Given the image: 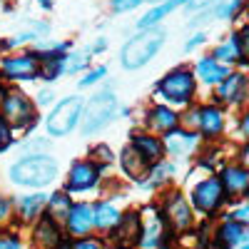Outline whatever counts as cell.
<instances>
[{
    "label": "cell",
    "instance_id": "48",
    "mask_svg": "<svg viewBox=\"0 0 249 249\" xmlns=\"http://www.w3.org/2000/svg\"><path fill=\"white\" fill-rule=\"evenodd\" d=\"M234 3H237V5H244V3H247V0H234Z\"/></svg>",
    "mask_w": 249,
    "mask_h": 249
},
{
    "label": "cell",
    "instance_id": "16",
    "mask_svg": "<svg viewBox=\"0 0 249 249\" xmlns=\"http://www.w3.org/2000/svg\"><path fill=\"white\" fill-rule=\"evenodd\" d=\"M65 222H68V232H70L72 237H77V239H80V237H88L90 230L95 227L92 207L85 204V202L72 204V207H70V212H68V217H65Z\"/></svg>",
    "mask_w": 249,
    "mask_h": 249
},
{
    "label": "cell",
    "instance_id": "12",
    "mask_svg": "<svg viewBox=\"0 0 249 249\" xmlns=\"http://www.w3.org/2000/svg\"><path fill=\"white\" fill-rule=\"evenodd\" d=\"M199 135L195 130H184L182 124L170 132H164V152H170L172 157H190L195 150H197V144H199Z\"/></svg>",
    "mask_w": 249,
    "mask_h": 249
},
{
    "label": "cell",
    "instance_id": "3",
    "mask_svg": "<svg viewBox=\"0 0 249 249\" xmlns=\"http://www.w3.org/2000/svg\"><path fill=\"white\" fill-rule=\"evenodd\" d=\"M117 110H120L117 95L112 90H102L92 95L82 105V117H80L82 135H95V132H102L105 127H110V122L117 117Z\"/></svg>",
    "mask_w": 249,
    "mask_h": 249
},
{
    "label": "cell",
    "instance_id": "36",
    "mask_svg": "<svg viewBox=\"0 0 249 249\" xmlns=\"http://www.w3.org/2000/svg\"><path fill=\"white\" fill-rule=\"evenodd\" d=\"M204 43H207V33H204V30H202V33H195V35L184 43V53H192L195 48H199V45H204Z\"/></svg>",
    "mask_w": 249,
    "mask_h": 249
},
{
    "label": "cell",
    "instance_id": "27",
    "mask_svg": "<svg viewBox=\"0 0 249 249\" xmlns=\"http://www.w3.org/2000/svg\"><path fill=\"white\" fill-rule=\"evenodd\" d=\"M45 207H48V217H53L55 222H65L72 202H70V197H68L65 192H55V195L48 199Z\"/></svg>",
    "mask_w": 249,
    "mask_h": 249
},
{
    "label": "cell",
    "instance_id": "9",
    "mask_svg": "<svg viewBox=\"0 0 249 249\" xmlns=\"http://www.w3.org/2000/svg\"><path fill=\"white\" fill-rule=\"evenodd\" d=\"M227 199V190L219 177H207L204 182H199L192 192V202L202 214H214Z\"/></svg>",
    "mask_w": 249,
    "mask_h": 249
},
{
    "label": "cell",
    "instance_id": "34",
    "mask_svg": "<svg viewBox=\"0 0 249 249\" xmlns=\"http://www.w3.org/2000/svg\"><path fill=\"white\" fill-rule=\"evenodd\" d=\"M144 0H110V8L112 13H127V10H135L137 5H142Z\"/></svg>",
    "mask_w": 249,
    "mask_h": 249
},
{
    "label": "cell",
    "instance_id": "4",
    "mask_svg": "<svg viewBox=\"0 0 249 249\" xmlns=\"http://www.w3.org/2000/svg\"><path fill=\"white\" fill-rule=\"evenodd\" d=\"M57 177V162L48 155H30L10 167V179L20 187H45Z\"/></svg>",
    "mask_w": 249,
    "mask_h": 249
},
{
    "label": "cell",
    "instance_id": "1",
    "mask_svg": "<svg viewBox=\"0 0 249 249\" xmlns=\"http://www.w3.org/2000/svg\"><path fill=\"white\" fill-rule=\"evenodd\" d=\"M164 43H167V30L164 28H144V30H140L120 50L122 68L130 70V72L142 70L144 65H150V62L160 55Z\"/></svg>",
    "mask_w": 249,
    "mask_h": 249
},
{
    "label": "cell",
    "instance_id": "28",
    "mask_svg": "<svg viewBox=\"0 0 249 249\" xmlns=\"http://www.w3.org/2000/svg\"><path fill=\"white\" fill-rule=\"evenodd\" d=\"M90 55H92L90 50H85V53H65V57H62V75H75V72L88 70Z\"/></svg>",
    "mask_w": 249,
    "mask_h": 249
},
{
    "label": "cell",
    "instance_id": "32",
    "mask_svg": "<svg viewBox=\"0 0 249 249\" xmlns=\"http://www.w3.org/2000/svg\"><path fill=\"white\" fill-rule=\"evenodd\" d=\"M237 43H239V50H242L239 65L249 68V25H242V28L237 30Z\"/></svg>",
    "mask_w": 249,
    "mask_h": 249
},
{
    "label": "cell",
    "instance_id": "6",
    "mask_svg": "<svg viewBox=\"0 0 249 249\" xmlns=\"http://www.w3.org/2000/svg\"><path fill=\"white\" fill-rule=\"evenodd\" d=\"M82 105H85V100H82L80 95L62 97L57 105L50 110V115H48V120H45L48 135H53V137H65V135H70L77 124H80Z\"/></svg>",
    "mask_w": 249,
    "mask_h": 249
},
{
    "label": "cell",
    "instance_id": "7",
    "mask_svg": "<svg viewBox=\"0 0 249 249\" xmlns=\"http://www.w3.org/2000/svg\"><path fill=\"white\" fill-rule=\"evenodd\" d=\"M187 122L195 127V132L204 140H217L224 135V124H227V112L222 105H199L190 110Z\"/></svg>",
    "mask_w": 249,
    "mask_h": 249
},
{
    "label": "cell",
    "instance_id": "11",
    "mask_svg": "<svg viewBox=\"0 0 249 249\" xmlns=\"http://www.w3.org/2000/svg\"><path fill=\"white\" fill-rule=\"evenodd\" d=\"M130 147H132L144 162H147L150 167L164 157V142H162V137H157L155 132L135 130V132L130 135Z\"/></svg>",
    "mask_w": 249,
    "mask_h": 249
},
{
    "label": "cell",
    "instance_id": "5",
    "mask_svg": "<svg viewBox=\"0 0 249 249\" xmlns=\"http://www.w3.org/2000/svg\"><path fill=\"white\" fill-rule=\"evenodd\" d=\"M0 115L13 130H30L37 122V105L23 90H3L0 95Z\"/></svg>",
    "mask_w": 249,
    "mask_h": 249
},
{
    "label": "cell",
    "instance_id": "35",
    "mask_svg": "<svg viewBox=\"0 0 249 249\" xmlns=\"http://www.w3.org/2000/svg\"><path fill=\"white\" fill-rule=\"evenodd\" d=\"M92 155H95V160L100 162V167H102V164H110V162H112V150L107 147V144H97V147H92Z\"/></svg>",
    "mask_w": 249,
    "mask_h": 249
},
{
    "label": "cell",
    "instance_id": "29",
    "mask_svg": "<svg viewBox=\"0 0 249 249\" xmlns=\"http://www.w3.org/2000/svg\"><path fill=\"white\" fill-rule=\"evenodd\" d=\"M62 57L65 55H50V57H40V75L37 77H43L48 82L57 80L62 75Z\"/></svg>",
    "mask_w": 249,
    "mask_h": 249
},
{
    "label": "cell",
    "instance_id": "46",
    "mask_svg": "<svg viewBox=\"0 0 249 249\" xmlns=\"http://www.w3.org/2000/svg\"><path fill=\"white\" fill-rule=\"evenodd\" d=\"M37 3L43 5V8H50V5H53V0H37Z\"/></svg>",
    "mask_w": 249,
    "mask_h": 249
},
{
    "label": "cell",
    "instance_id": "13",
    "mask_svg": "<svg viewBox=\"0 0 249 249\" xmlns=\"http://www.w3.org/2000/svg\"><path fill=\"white\" fill-rule=\"evenodd\" d=\"M100 179V164L90 162V160H80L70 167L68 175V192H85L92 190Z\"/></svg>",
    "mask_w": 249,
    "mask_h": 249
},
{
    "label": "cell",
    "instance_id": "42",
    "mask_svg": "<svg viewBox=\"0 0 249 249\" xmlns=\"http://www.w3.org/2000/svg\"><path fill=\"white\" fill-rule=\"evenodd\" d=\"M239 132L249 140V110H247V112L242 115V120H239Z\"/></svg>",
    "mask_w": 249,
    "mask_h": 249
},
{
    "label": "cell",
    "instance_id": "44",
    "mask_svg": "<svg viewBox=\"0 0 249 249\" xmlns=\"http://www.w3.org/2000/svg\"><path fill=\"white\" fill-rule=\"evenodd\" d=\"M242 164L249 167V144H244V150H242Z\"/></svg>",
    "mask_w": 249,
    "mask_h": 249
},
{
    "label": "cell",
    "instance_id": "10",
    "mask_svg": "<svg viewBox=\"0 0 249 249\" xmlns=\"http://www.w3.org/2000/svg\"><path fill=\"white\" fill-rule=\"evenodd\" d=\"M214 88H217L214 97H217L219 105H242L249 95V75L232 70L222 82H217Z\"/></svg>",
    "mask_w": 249,
    "mask_h": 249
},
{
    "label": "cell",
    "instance_id": "50",
    "mask_svg": "<svg viewBox=\"0 0 249 249\" xmlns=\"http://www.w3.org/2000/svg\"><path fill=\"white\" fill-rule=\"evenodd\" d=\"M244 237H247V239H249V232H247V234H244Z\"/></svg>",
    "mask_w": 249,
    "mask_h": 249
},
{
    "label": "cell",
    "instance_id": "33",
    "mask_svg": "<svg viewBox=\"0 0 249 249\" xmlns=\"http://www.w3.org/2000/svg\"><path fill=\"white\" fill-rule=\"evenodd\" d=\"M13 144V127L8 124V120L0 115V152H5Z\"/></svg>",
    "mask_w": 249,
    "mask_h": 249
},
{
    "label": "cell",
    "instance_id": "19",
    "mask_svg": "<svg viewBox=\"0 0 249 249\" xmlns=\"http://www.w3.org/2000/svg\"><path fill=\"white\" fill-rule=\"evenodd\" d=\"M164 212H167V222L175 227V230H187L192 224V210L190 204L184 202V197L179 192H172L167 204H164Z\"/></svg>",
    "mask_w": 249,
    "mask_h": 249
},
{
    "label": "cell",
    "instance_id": "37",
    "mask_svg": "<svg viewBox=\"0 0 249 249\" xmlns=\"http://www.w3.org/2000/svg\"><path fill=\"white\" fill-rule=\"evenodd\" d=\"M0 249H20V239L13 237V234L0 237Z\"/></svg>",
    "mask_w": 249,
    "mask_h": 249
},
{
    "label": "cell",
    "instance_id": "39",
    "mask_svg": "<svg viewBox=\"0 0 249 249\" xmlns=\"http://www.w3.org/2000/svg\"><path fill=\"white\" fill-rule=\"evenodd\" d=\"M232 219H237V222H242V224H247L249 222V204H244V207H239V210L234 212V217Z\"/></svg>",
    "mask_w": 249,
    "mask_h": 249
},
{
    "label": "cell",
    "instance_id": "21",
    "mask_svg": "<svg viewBox=\"0 0 249 249\" xmlns=\"http://www.w3.org/2000/svg\"><path fill=\"white\" fill-rule=\"evenodd\" d=\"M33 239H35L37 249H50V247H55V244L62 239L57 222H55L53 217H48V214H45V217H40V219H37V224H35Z\"/></svg>",
    "mask_w": 249,
    "mask_h": 249
},
{
    "label": "cell",
    "instance_id": "2",
    "mask_svg": "<svg viewBox=\"0 0 249 249\" xmlns=\"http://www.w3.org/2000/svg\"><path fill=\"white\" fill-rule=\"evenodd\" d=\"M155 95H160L170 105L187 107L197 95V77L190 68H175L170 72H164V77L157 80Z\"/></svg>",
    "mask_w": 249,
    "mask_h": 249
},
{
    "label": "cell",
    "instance_id": "15",
    "mask_svg": "<svg viewBox=\"0 0 249 249\" xmlns=\"http://www.w3.org/2000/svg\"><path fill=\"white\" fill-rule=\"evenodd\" d=\"M140 234H142V219L137 212H127L124 217H120V222L112 227V242L117 247H132L140 242Z\"/></svg>",
    "mask_w": 249,
    "mask_h": 249
},
{
    "label": "cell",
    "instance_id": "23",
    "mask_svg": "<svg viewBox=\"0 0 249 249\" xmlns=\"http://www.w3.org/2000/svg\"><path fill=\"white\" fill-rule=\"evenodd\" d=\"M212 57L224 62V65H239V60H242V50H239V43H237V33H232L227 40H222V43L212 50Z\"/></svg>",
    "mask_w": 249,
    "mask_h": 249
},
{
    "label": "cell",
    "instance_id": "24",
    "mask_svg": "<svg viewBox=\"0 0 249 249\" xmlns=\"http://www.w3.org/2000/svg\"><path fill=\"white\" fill-rule=\"evenodd\" d=\"M120 162H122V170H124V175L127 177H132V179H142V175L147 177V172H150V164L144 162L132 147H124L122 150V157H120Z\"/></svg>",
    "mask_w": 249,
    "mask_h": 249
},
{
    "label": "cell",
    "instance_id": "20",
    "mask_svg": "<svg viewBox=\"0 0 249 249\" xmlns=\"http://www.w3.org/2000/svg\"><path fill=\"white\" fill-rule=\"evenodd\" d=\"M182 5H187V0H162V3H155V8H150L147 13L137 20V28H140V30H144V28H157L170 13H175V10L182 8Z\"/></svg>",
    "mask_w": 249,
    "mask_h": 249
},
{
    "label": "cell",
    "instance_id": "25",
    "mask_svg": "<svg viewBox=\"0 0 249 249\" xmlns=\"http://www.w3.org/2000/svg\"><path fill=\"white\" fill-rule=\"evenodd\" d=\"M244 239V224L237 222V219H230V222H224L219 230H217V242L219 247H234Z\"/></svg>",
    "mask_w": 249,
    "mask_h": 249
},
{
    "label": "cell",
    "instance_id": "30",
    "mask_svg": "<svg viewBox=\"0 0 249 249\" xmlns=\"http://www.w3.org/2000/svg\"><path fill=\"white\" fill-rule=\"evenodd\" d=\"M105 77H107V68H105V65H97V68L88 70V75H82V77L77 80V85H80V88H92V85H97L100 80H105Z\"/></svg>",
    "mask_w": 249,
    "mask_h": 249
},
{
    "label": "cell",
    "instance_id": "45",
    "mask_svg": "<svg viewBox=\"0 0 249 249\" xmlns=\"http://www.w3.org/2000/svg\"><path fill=\"white\" fill-rule=\"evenodd\" d=\"M50 249H72V244H70V242H62V239H60V242H57L55 247H50Z\"/></svg>",
    "mask_w": 249,
    "mask_h": 249
},
{
    "label": "cell",
    "instance_id": "38",
    "mask_svg": "<svg viewBox=\"0 0 249 249\" xmlns=\"http://www.w3.org/2000/svg\"><path fill=\"white\" fill-rule=\"evenodd\" d=\"M72 249H102V247H100V242H95V239H85V237H80V242H77V244H72Z\"/></svg>",
    "mask_w": 249,
    "mask_h": 249
},
{
    "label": "cell",
    "instance_id": "18",
    "mask_svg": "<svg viewBox=\"0 0 249 249\" xmlns=\"http://www.w3.org/2000/svg\"><path fill=\"white\" fill-rule=\"evenodd\" d=\"M219 179H222L230 197H239V195L249 192V167H244V164H230V167H224Z\"/></svg>",
    "mask_w": 249,
    "mask_h": 249
},
{
    "label": "cell",
    "instance_id": "49",
    "mask_svg": "<svg viewBox=\"0 0 249 249\" xmlns=\"http://www.w3.org/2000/svg\"><path fill=\"white\" fill-rule=\"evenodd\" d=\"M150 3H162V0H150Z\"/></svg>",
    "mask_w": 249,
    "mask_h": 249
},
{
    "label": "cell",
    "instance_id": "22",
    "mask_svg": "<svg viewBox=\"0 0 249 249\" xmlns=\"http://www.w3.org/2000/svg\"><path fill=\"white\" fill-rule=\"evenodd\" d=\"M45 204H48L45 195H25V197L18 199V214H20L23 222H33V219H37L40 214H43Z\"/></svg>",
    "mask_w": 249,
    "mask_h": 249
},
{
    "label": "cell",
    "instance_id": "31",
    "mask_svg": "<svg viewBox=\"0 0 249 249\" xmlns=\"http://www.w3.org/2000/svg\"><path fill=\"white\" fill-rule=\"evenodd\" d=\"M172 172H175V164L172 162H155V167H152V179H150V184H160V182H164V179H170L172 177Z\"/></svg>",
    "mask_w": 249,
    "mask_h": 249
},
{
    "label": "cell",
    "instance_id": "51",
    "mask_svg": "<svg viewBox=\"0 0 249 249\" xmlns=\"http://www.w3.org/2000/svg\"><path fill=\"white\" fill-rule=\"evenodd\" d=\"M0 95H3V88H0Z\"/></svg>",
    "mask_w": 249,
    "mask_h": 249
},
{
    "label": "cell",
    "instance_id": "47",
    "mask_svg": "<svg viewBox=\"0 0 249 249\" xmlns=\"http://www.w3.org/2000/svg\"><path fill=\"white\" fill-rule=\"evenodd\" d=\"M234 247H237V244H234ZM237 249H249V239H247V242H244V244H242V242H239V247H237Z\"/></svg>",
    "mask_w": 249,
    "mask_h": 249
},
{
    "label": "cell",
    "instance_id": "26",
    "mask_svg": "<svg viewBox=\"0 0 249 249\" xmlns=\"http://www.w3.org/2000/svg\"><path fill=\"white\" fill-rule=\"evenodd\" d=\"M92 214H95V227H100V230H112L122 217L110 202H100L97 207H92Z\"/></svg>",
    "mask_w": 249,
    "mask_h": 249
},
{
    "label": "cell",
    "instance_id": "14",
    "mask_svg": "<svg viewBox=\"0 0 249 249\" xmlns=\"http://www.w3.org/2000/svg\"><path fill=\"white\" fill-rule=\"evenodd\" d=\"M144 127L155 135H164V132L179 127V115L164 105V102H160V105H152L144 112Z\"/></svg>",
    "mask_w": 249,
    "mask_h": 249
},
{
    "label": "cell",
    "instance_id": "43",
    "mask_svg": "<svg viewBox=\"0 0 249 249\" xmlns=\"http://www.w3.org/2000/svg\"><path fill=\"white\" fill-rule=\"evenodd\" d=\"M105 48H107V40H105V37H100L97 43L92 45V50H90V53H102V50H105Z\"/></svg>",
    "mask_w": 249,
    "mask_h": 249
},
{
    "label": "cell",
    "instance_id": "40",
    "mask_svg": "<svg viewBox=\"0 0 249 249\" xmlns=\"http://www.w3.org/2000/svg\"><path fill=\"white\" fill-rule=\"evenodd\" d=\"M50 102H53V90H40L37 92V105H50Z\"/></svg>",
    "mask_w": 249,
    "mask_h": 249
},
{
    "label": "cell",
    "instance_id": "17",
    "mask_svg": "<svg viewBox=\"0 0 249 249\" xmlns=\"http://www.w3.org/2000/svg\"><path fill=\"white\" fill-rule=\"evenodd\" d=\"M192 72H195V77L199 82H204V85H217V82H222L227 75L232 72V68L224 65V62H219V60H214L212 55H204V57H199L195 62Z\"/></svg>",
    "mask_w": 249,
    "mask_h": 249
},
{
    "label": "cell",
    "instance_id": "41",
    "mask_svg": "<svg viewBox=\"0 0 249 249\" xmlns=\"http://www.w3.org/2000/svg\"><path fill=\"white\" fill-rule=\"evenodd\" d=\"M8 214H10V202H8L3 195H0V222H5Z\"/></svg>",
    "mask_w": 249,
    "mask_h": 249
},
{
    "label": "cell",
    "instance_id": "8",
    "mask_svg": "<svg viewBox=\"0 0 249 249\" xmlns=\"http://www.w3.org/2000/svg\"><path fill=\"white\" fill-rule=\"evenodd\" d=\"M0 75L10 82H28L35 80L40 75V60L33 50L28 53H18V55H8L0 60Z\"/></svg>",
    "mask_w": 249,
    "mask_h": 249
}]
</instances>
